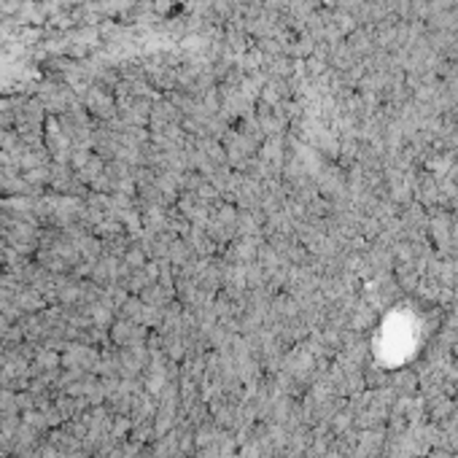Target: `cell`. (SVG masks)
<instances>
[{
	"label": "cell",
	"instance_id": "6da1fadb",
	"mask_svg": "<svg viewBox=\"0 0 458 458\" xmlns=\"http://www.w3.org/2000/svg\"><path fill=\"white\" fill-rule=\"evenodd\" d=\"M89 108H92L95 114H103V116H108L111 111H114V105H111L108 95H103V92H98V89L89 95Z\"/></svg>",
	"mask_w": 458,
	"mask_h": 458
}]
</instances>
